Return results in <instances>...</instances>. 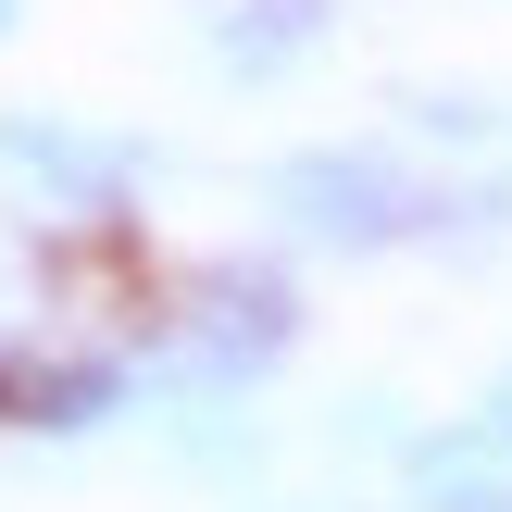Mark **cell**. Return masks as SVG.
<instances>
[{"label":"cell","instance_id":"6da1fadb","mask_svg":"<svg viewBox=\"0 0 512 512\" xmlns=\"http://www.w3.org/2000/svg\"><path fill=\"white\" fill-rule=\"evenodd\" d=\"M275 213H288L300 238H325V250H400L438 213V188H425L400 150H288V163H275Z\"/></svg>","mask_w":512,"mask_h":512},{"label":"cell","instance_id":"7a4b0ae2","mask_svg":"<svg viewBox=\"0 0 512 512\" xmlns=\"http://www.w3.org/2000/svg\"><path fill=\"white\" fill-rule=\"evenodd\" d=\"M288 338H300V288L275 263H200L188 300H175V375H188V400L200 388H250Z\"/></svg>","mask_w":512,"mask_h":512},{"label":"cell","instance_id":"3957f363","mask_svg":"<svg viewBox=\"0 0 512 512\" xmlns=\"http://www.w3.org/2000/svg\"><path fill=\"white\" fill-rule=\"evenodd\" d=\"M125 175H138L125 138H88V125H63V113H0V188H13L25 213H113Z\"/></svg>","mask_w":512,"mask_h":512},{"label":"cell","instance_id":"277c9868","mask_svg":"<svg viewBox=\"0 0 512 512\" xmlns=\"http://www.w3.org/2000/svg\"><path fill=\"white\" fill-rule=\"evenodd\" d=\"M400 500H413V512H512V438L488 413L400 438Z\"/></svg>","mask_w":512,"mask_h":512},{"label":"cell","instance_id":"5b68a950","mask_svg":"<svg viewBox=\"0 0 512 512\" xmlns=\"http://www.w3.org/2000/svg\"><path fill=\"white\" fill-rule=\"evenodd\" d=\"M0 413H13L25 438H88V425L125 413V363L113 350H38V363L0 375Z\"/></svg>","mask_w":512,"mask_h":512},{"label":"cell","instance_id":"8992f818","mask_svg":"<svg viewBox=\"0 0 512 512\" xmlns=\"http://www.w3.org/2000/svg\"><path fill=\"white\" fill-rule=\"evenodd\" d=\"M313 38H325V0H225L213 63H225V75H288Z\"/></svg>","mask_w":512,"mask_h":512},{"label":"cell","instance_id":"52a82bcc","mask_svg":"<svg viewBox=\"0 0 512 512\" xmlns=\"http://www.w3.org/2000/svg\"><path fill=\"white\" fill-rule=\"evenodd\" d=\"M488 425H500V438H512V363H500V388H488Z\"/></svg>","mask_w":512,"mask_h":512},{"label":"cell","instance_id":"ba28073f","mask_svg":"<svg viewBox=\"0 0 512 512\" xmlns=\"http://www.w3.org/2000/svg\"><path fill=\"white\" fill-rule=\"evenodd\" d=\"M0 38H13V0H0Z\"/></svg>","mask_w":512,"mask_h":512},{"label":"cell","instance_id":"9c48e42d","mask_svg":"<svg viewBox=\"0 0 512 512\" xmlns=\"http://www.w3.org/2000/svg\"><path fill=\"white\" fill-rule=\"evenodd\" d=\"M338 512H350V500H338Z\"/></svg>","mask_w":512,"mask_h":512}]
</instances>
